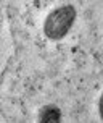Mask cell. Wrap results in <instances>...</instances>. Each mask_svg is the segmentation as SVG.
<instances>
[{"mask_svg":"<svg viewBox=\"0 0 103 123\" xmlns=\"http://www.w3.org/2000/svg\"><path fill=\"white\" fill-rule=\"evenodd\" d=\"M61 120V112L56 105H45L39 112L40 123H58Z\"/></svg>","mask_w":103,"mask_h":123,"instance_id":"2","label":"cell"},{"mask_svg":"<svg viewBox=\"0 0 103 123\" xmlns=\"http://www.w3.org/2000/svg\"><path fill=\"white\" fill-rule=\"evenodd\" d=\"M100 115H102V118H103V96H102V99H100Z\"/></svg>","mask_w":103,"mask_h":123,"instance_id":"3","label":"cell"},{"mask_svg":"<svg viewBox=\"0 0 103 123\" xmlns=\"http://www.w3.org/2000/svg\"><path fill=\"white\" fill-rule=\"evenodd\" d=\"M74 19H76V10L73 5H63L55 8L45 19L43 25L45 36L52 41H60L71 29Z\"/></svg>","mask_w":103,"mask_h":123,"instance_id":"1","label":"cell"}]
</instances>
